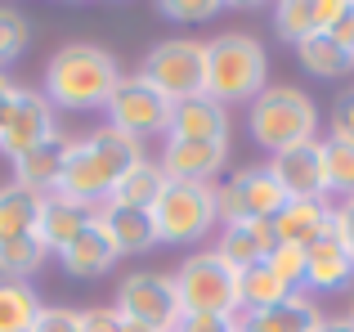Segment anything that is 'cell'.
<instances>
[{"instance_id": "e575fe53", "label": "cell", "mask_w": 354, "mask_h": 332, "mask_svg": "<svg viewBox=\"0 0 354 332\" xmlns=\"http://www.w3.org/2000/svg\"><path fill=\"white\" fill-rule=\"evenodd\" d=\"M175 332H238V315H184Z\"/></svg>"}, {"instance_id": "cb8c5ba5", "label": "cell", "mask_w": 354, "mask_h": 332, "mask_svg": "<svg viewBox=\"0 0 354 332\" xmlns=\"http://www.w3.org/2000/svg\"><path fill=\"white\" fill-rule=\"evenodd\" d=\"M41 207H45V193H32L27 184H18V180L0 184V243L36 234V225H41Z\"/></svg>"}, {"instance_id": "7c38bea8", "label": "cell", "mask_w": 354, "mask_h": 332, "mask_svg": "<svg viewBox=\"0 0 354 332\" xmlns=\"http://www.w3.org/2000/svg\"><path fill=\"white\" fill-rule=\"evenodd\" d=\"M50 135H54L50 99H45L41 90H23L18 86V99H14V108H9V122H5V131H0V153L14 162V158H23L27 149L45 144Z\"/></svg>"}, {"instance_id": "d4e9b609", "label": "cell", "mask_w": 354, "mask_h": 332, "mask_svg": "<svg viewBox=\"0 0 354 332\" xmlns=\"http://www.w3.org/2000/svg\"><path fill=\"white\" fill-rule=\"evenodd\" d=\"M292 297H305V292H292L287 283H278V274L269 270L265 261L251 265V270H238V315H256V310H274Z\"/></svg>"}, {"instance_id": "e0dca14e", "label": "cell", "mask_w": 354, "mask_h": 332, "mask_svg": "<svg viewBox=\"0 0 354 332\" xmlns=\"http://www.w3.org/2000/svg\"><path fill=\"white\" fill-rule=\"evenodd\" d=\"M68 153H72V140L54 131L45 144H36V149L23 153V158H14V180L27 184L32 193H45V198H50V193L59 189V175H63Z\"/></svg>"}, {"instance_id": "ee69618b", "label": "cell", "mask_w": 354, "mask_h": 332, "mask_svg": "<svg viewBox=\"0 0 354 332\" xmlns=\"http://www.w3.org/2000/svg\"><path fill=\"white\" fill-rule=\"evenodd\" d=\"M238 332H242V328H238Z\"/></svg>"}, {"instance_id": "52a82bcc", "label": "cell", "mask_w": 354, "mask_h": 332, "mask_svg": "<svg viewBox=\"0 0 354 332\" xmlns=\"http://www.w3.org/2000/svg\"><path fill=\"white\" fill-rule=\"evenodd\" d=\"M139 77H144L153 90H162L171 104L193 99V95H207V45L189 41V36H171V41L153 45V50L144 54Z\"/></svg>"}, {"instance_id": "8d00e7d4", "label": "cell", "mask_w": 354, "mask_h": 332, "mask_svg": "<svg viewBox=\"0 0 354 332\" xmlns=\"http://www.w3.org/2000/svg\"><path fill=\"white\" fill-rule=\"evenodd\" d=\"M328 36L341 45V50L354 54V0H341V9H337V18H332Z\"/></svg>"}, {"instance_id": "277c9868", "label": "cell", "mask_w": 354, "mask_h": 332, "mask_svg": "<svg viewBox=\"0 0 354 332\" xmlns=\"http://www.w3.org/2000/svg\"><path fill=\"white\" fill-rule=\"evenodd\" d=\"M247 131H251V140L269 153L296 149V144L314 140V131H319V108L296 86H265L247 108Z\"/></svg>"}, {"instance_id": "5bb4252c", "label": "cell", "mask_w": 354, "mask_h": 332, "mask_svg": "<svg viewBox=\"0 0 354 332\" xmlns=\"http://www.w3.org/2000/svg\"><path fill=\"white\" fill-rule=\"evenodd\" d=\"M166 140H211L229 144V108L216 104L211 95H193L171 104V131Z\"/></svg>"}, {"instance_id": "9c48e42d", "label": "cell", "mask_w": 354, "mask_h": 332, "mask_svg": "<svg viewBox=\"0 0 354 332\" xmlns=\"http://www.w3.org/2000/svg\"><path fill=\"white\" fill-rule=\"evenodd\" d=\"M117 315L121 319H139V324L157 328V332H175V324L184 319L180 297H175V279L171 274H126L117 288Z\"/></svg>"}, {"instance_id": "7bdbcfd3", "label": "cell", "mask_w": 354, "mask_h": 332, "mask_svg": "<svg viewBox=\"0 0 354 332\" xmlns=\"http://www.w3.org/2000/svg\"><path fill=\"white\" fill-rule=\"evenodd\" d=\"M350 319H354V306H350Z\"/></svg>"}, {"instance_id": "30bf717a", "label": "cell", "mask_w": 354, "mask_h": 332, "mask_svg": "<svg viewBox=\"0 0 354 332\" xmlns=\"http://www.w3.org/2000/svg\"><path fill=\"white\" fill-rule=\"evenodd\" d=\"M283 189L274 184L269 166H242L216 189V211L225 225H247V220H269L283 211Z\"/></svg>"}, {"instance_id": "ba28073f", "label": "cell", "mask_w": 354, "mask_h": 332, "mask_svg": "<svg viewBox=\"0 0 354 332\" xmlns=\"http://www.w3.org/2000/svg\"><path fill=\"white\" fill-rule=\"evenodd\" d=\"M108 113V126L121 135H130V140L144 144V135H166L171 131V99L162 95V90H153L144 77H121L113 99L104 104Z\"/></svg>"}, {"instance_id": "d590c367", "label": "cell", "mask_w": 354, "mask_h": 332, "mask_svg": "<svg viewBox=\"0 0 354 332\" xmlns=\"http://www.w3.org/2000/svg\"><path fill=\"white\" fill-rule=\"evenodd\" d=\"M162 14L171 18V23H207V18L220 14V5H189V0H171V5H162Z\"/></svg>"}, {"instance_id": "4dcf8cb0", "label": "cell", "mask_w": 354, "mask_h": 332, "mask_svg": "<svg viewBox=\"0 0 354 332\" xmlns=\"http://www.w3.org/2000/svg\"><path fill=\"white\" fill-rule=\"evenodd\" d=\"M27 45H32V23H27V14L14 9V5H0V72L23 59Z\"/></svg>"}, {"instance_id": "6da1fadb", "label": "cell", "mask_w": 354, "mask_h": 332, "mask_svg": "<svg viewBox=\"0 0 354 332\" xmlns=\"http://www.w3.org/2000/svg\"><path fill=\"white\" fill-rule=\"evenodd\" d=\"M135 162H144V144L113 131V126H99L86 140H72V153L63 162V175H59L54 193H63L72 202H86V207H104L113 184Z\"/></svg>"}, {"instance_id": "603a6c76", "label": "cell", "mask_w": 354, "mask_h": 332, "mask_svg": "<svg viewBox=\"0 0 354 332\" xmlns=\"http://www.w3.org/2000/svg\"><path fill=\"white\" fill-rule=\"evenodd\" d=\"M278 229V243H292V247H310L314 238H323L332 229V202H283V211L274 216Z\"/></svg>"}, {"instance_id": "74e56055", "label": "cell", "mask_w": 354, "mask_h": 332, "mask_svg": "<svg viewBox=\"0 0 354 332\" xmlns=\"http://www.w3.org/2000/svg\"><path fill=\"white\" fill-rule=\"evenodd\" d=\"M81 332H121V315H117L113 306L81 310Z\"/></svg>"}, {"instance_id": "60d3db41", "label": "cell", "mask_w": 354, "mask_h": 332, "mask_svg": "<svg viewBox=\"0 0 354 332\" xmlns=\"http://www.w3.org/2000/svg\"><path fill=\"white\" fill-rule=\"evenodd\" d=\"M319 332H354V319H350V315H346V319H323Z\"/></svg>"}, {"instance_id": "f1b7e54d", "label": "cell", "mask_w": 354, "mask_h": 332, "mask_svg": "<svg viewBox=\"0 0 354 332\" xmlns=\"http://www.w3.org/2000/svg\"><path fill=\"white\" fill-rule=\"evenodd\" d=\"M45 243L36 234L27 238H9V243H0V279H14V283H27L36 270L45 265Z\"/></svg>"}, {"instance_id": "8992f818", "label": "cell", "mask_w": 354, "mask_h": 332, "mask_svg": "<svg viewBox=\"0 0 354 332\" xmlns=\"http://www.w3.org/2000/svg\"><path fill=\"white\" fill-rule=\"evenodd\" d=\"M171 279L184 315H238V270L216 247L193 252Z\"/></svg>"}, {"instance_id": "4fadbf2b", "label": "cell", "mask_w": 354, "mask_h": 332, "mask_svg": "<svg viewBox=\"0 0 354 332\" xmlns=\"http://www.w3.org/2000/svg\"><path fill=\"white\" fill-rule=\"evenodd\" d=\"M229 162V144L211 140H166L162 149V171L166 180H189V184H211Z\"/></svg>"}, {"instance_id": "8fae6325", "label": "cell", "mask_w": 354, "mask_h": 332, "mask_svg": "<svg viewBox=\"0 0 354 332\" xmlns=\"http://www.w3.org/2000/svg\"><path fill=\"white\" fill-rule=\"evenodd\" d=\"M269 175H274V184L283 189L287 202L328 198V189H323V149H319V140H305V144H296V149L274 153Z\"/></svg>"}, {"instance_id": "ab89813d", "label": "cell", "mask_w": 354, "mask_h": 332, "mask_svg": "<svg viewBox=\"0 0 354 332\" xmlns=\"http://www.w3.org/2000/svg\"><path fill=\"white\" fill-rule=\"evenodd\" d=\"M14 99H18V86H5V90H0V131H5V122H9V108H14Z\"/></svg>"}, {"instance_id": "836d02e7", "label": "cell", "mask_w": 354, "mask_h": 332, "mask_svg": "<svg viewBox=\"0 0 354 332\" xmlns=\"http://www.w3.org/2000/svg\"><path fill=\"white\" fill-rule=\"evenodd\" d=\"M332 140L354 144V90H341V95L332 99Z\"/></svg>"}, {"instance_id": "f35d334b", "label": "cell", "mask_w": 354, "mask_h": 332, "mask_svg": "<svg viewBox=\"0 0 354 332\" xmlns=\"http://www.w3.org/2000/svg\"><path fill=\"white\" fill-rule=\"evenodd\" d=\"M332 234L346 243V252L354 256V198H346L341 207H332Z\"/></svg>"}, {"instance_id": "ac0fdd59", "label": "cell", "mask_w": 354, "mask_h": 332, "mask_svg": "<svg viewBox=\"0 0 354 332\" xmlns=\"http://www.w3.org/2000/svg\"><path fill=\"white\" fill-rule=\"evenodd\" d=\"M117 261H121V252H117V243L108 238V229L99 225V220L86 225L77 234V243L59 252V265L72 274V279H99V274H108Z\"/></svg>"}, {"instance_id": "3957f363", "label": "cell", "mask_w": 354, "mask_h": 332, "mask_svg": "<svg viewBox=\"0 0 354 332\" xmlns=\"http://www.w3.org/2000/svg\"><path fill=\"white\" fill-rule=\"evenodd\" d=\"M269 86V54L251 32H220L207 41V95L216 104H251Z\"/></svg>"}, {"instance_id": "7a4b0ae2", "label": "cell", "mask_w": 354, "mask_h": 332, "mask_svg": "<svg viewBox=\"0 0 354 332\" xmlns=\"http://www.w3.org/2000/svg\"><path fill=\"white\" fill-rule=\"evenodd\" d=\"M121 81V68L108 50L90 41H72L45 63V90L41 95L50 99V108H104L113 99Z\"/></svg>"}, {"instance_id": "4316f807", "label": "cell", "mask_w": 354, "mask_h": 332, "mask_svg": "<svg viewBox=\"0 0 354 332\" xmlns=\"http://www.w3.org/2000/svg\"><path fill=\"white\" fill-rule=\"evenodd\" d=\"M41 319V297L32 283L0 279V332H32Z\"/></svg>"}, {"instance_id": "f546056e", "label": "cell", "mask_w": 354, "mask_h": 332, "mask_svg": "<svg viewBox=\"0 0 354 332\" xmlns=\"http://www.w3.org/2000/svg\"><path fill=\"white\" fill-rule=\"evenodd\" d=\"M323 149V189L341 193V202L354 198V144L350 140H319Z\"/></svg>"}, {"instance_id": "9a60e30c", "label": "cell", "mask_w": 354, "mask_h": 332, "mask_svg": "<svg viewBox=\"0 0 354 332\" xmlns=\"http://www.w3.org/2000/svg\"><path fill=\"white\" fill-rule=\"evenodd\" d=\"M354 283V256L346 252L337 234H323L305 247V288L314 292H346Z\"/></svg>"}, {"instance_id": "ffe728a7", "label": "cell", "mask_w": 354, "mask_h": 332, "mask_svg": "<svg viewBox=\"0 0 354 332\" xmlns=\"http://www.w3.org/2000/svg\"><path fill=\"white\" fill-rule=\"evenodd\" d=\"M99 225L108 229V238L117 243L121 256H139V252H153L157 247V229L153 216L139 207H117V202H104L99 207Z\"/></svg>"}, {"instance_id": "1f68e13d", "label": "cell", "mask_w": 354, "mask_h": 332, "mask_svg": "<svg viewBox=\"0 0 354 332\" xmlns=\"http://www.w3.org/2000/svg\"><path fill=\"white\" fill-rule=\"evenodd\" d=\"M265 265L278 274V283H287L292 292H305V247H292V243H278L274 252L265 256Z\"/></svg>"}, {"instance_id": "d6986e66", "label": "cell", "mask_w": 354, "mask_h": 332, "mask_svg": "<svg viewBox=\"0 0 354 332\" xmlns=\"http://www.w3.org/2000/svg\"><path fill=\"white\" fill-rule=\"evenodd\" d=\"M274 247H278V229H274V216H269V220H247V225H225L216 252L225 256L234 270H251V265H260Z\"/></svg>"}, {"instance_id": "83f0119b", "label": "cell", "mask_w": 354, "mask_h": 332, "mask_svg": "<svg viewBox=\"0 0 354 332\" xmlns=\"http://www.w3.org/2000/svg\"><path fill=\"white\" fill-rule=\"evenodd\" d=\"M296 54H301V68H305V72H314V77H328V81L350 77V68H354V54L341 50V45L332 41L328 32H314L310 41H301V45H296Z\"/></svg>"}, {"instance_id": "b9f144b4", "label": "cell", "mask_w": 354, "mask_h": 332, "mask_svg": "<svg viewBox=\"0 0 354 332\" xmlns=\"http://www.w3.org/2000/svg\"><path fill=\"white\" fill-rule=\"evenodd\" d=\"M121 332H157V328H148V324H139V319H121Z\"/></svg>"}, {"instance_id": "d6a6232c", "label": "cell", "mask_w": 354, "mask_h": 332, "mask_svg": "<svg viewBox=\"0 0 354 332\" xmlns=\"http://www.w3.org/2000/svg\"><path fill=\"white\" fill-rule=\"evenodd\" d=\"M32 332H81V310H63V306H41Z\"/></svg>"}, {"instance_id": "44dd1931", "label": "cell", "mask_w": 354, "mask_h": 332, "mask_svg": "<svg viewBox=\"0 0 354 332\" xmlns=\"http://www.w3.org/2000/svg\"><path fill=\"white\" fill-rule=\"evenodd\" d=\"M337 9H341V0H283V5L274 9V32L283 36V41L301 45V41H310L314 32H328Z\"/></svg>"}, {"instance_id": "2e32d148", "label": "cell", "mask_w": 354, "mask_h": 332, "mask_svg": "<svg viewBox=\"0 0 354 332\" xmlns=\"http://www.w3.org/2000/svg\"><path fill=\"white\" fill-rule=\"evenodd\" d=\"M99 220V207H86V202H72L63 193H50L41 207V225H36V238L45 243V252H63V247L77 243V234L86 225Z\"/></svg>"}, {"instance_id": "484cf974", "label": "cell", "mask_w": 354, "mask_h": 332, "mask_svg": "<svg viewBox=\"0 0 354 332\" xmlns=\"http://www.w3.org/2000/svg\"><path fill=\"white\" fill-rule=\"evenodd\" d=\"M162 184H166L162 162L144 158V162H135V166H130V171L113 184L108 202H117V207H139V211H148V207L157 202V193H162Z\"/></svg>"}, {"instance_id": "5b68a950", "label": "cell", "mask_w": 354, "mask_h": 332, "mask_svg": "<svg viewBox=\"0 0 354 332\" xmlns=\"http://www.w3.org/2000/svg\"><path fill=\"white\" fill-rule=\"evenodd\" d=\"M157 229V243H202L220 225L216 211V189L211 184H189V180H166L157 202L148 207Z\"/></svg>"}, {"instance_id": "7402d4cb", "label": "cell", "mask_w": 354, "mask_h": 332, "mask_svg": "<svg viewBox=\"0 0 354 332\" xmlns=\"http://www.w3.org/2000/svg\"><path fill=\"white\" fill-rule=\"evenodd\" d=\"M323 310L310 297H292L274 310H256V315H238L242 332H319L323 328Z\"/></svg>"}]
</instances>
